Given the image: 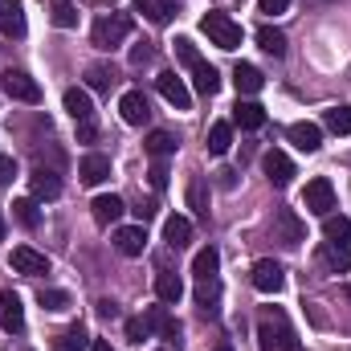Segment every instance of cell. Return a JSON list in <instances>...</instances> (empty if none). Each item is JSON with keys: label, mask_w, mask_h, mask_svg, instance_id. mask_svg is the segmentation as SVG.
I'll list each match as a JSON object with an SVG mask.
<instances>
[{"label": "cell", "mask_w": 351, "mask_h": 351, "mask_svg": "<svg viewBox=\"0 0 351 351\" xmlns=\"http://www.w3.org/2000/svg\"><path fill=\"white\" fill-rule=\"evenodd\" d=\"M156 298L168 302V306H176V302L184 298V282H180V274H172V269H160V274H156Z\"/></svg>", "instance_id": "44dd1931"}, {"label": "cell", "mask_w": 351, "mask_h": 351, "mask_svg": "<svg viewBox=\"0 0 351 351\" xmlns=\"http://www.w3.org/2000/svg\"><path fill=\"white\" fill-rule=\"evenodd\" d=\"M323 237H327V241H348L351 237V221L348 217L327 213V217H323Z\"/></svg>", "instance_id": "836d02e7"}, {"label": "cell", "mask_w": 351, "mask_h": 351, "mask_svg": "<svg viewBox=\"0 0 351 351\" xmlns=\"http://www.w3.org/2000/svg\"><path fill=\"white\" fill-rule=\"evenodd\" d=\"M233 123L241 127V131H258V127H265V106H258V102H241L237 98V106H233Z\"/></svg>", "instance_id": "d6986e66"}, {"label": "cell", "mask_w": 351, "mask_h": 351, "mask_svg": "<svg viewBox=\"0 0 351 351\" xmlns=\"http://www.w3.org/2000/svg\"><path fill=\"white\" fill-rule=\"evenodd\" d=\"M164 241H168V250H184L192 241V221L188 217H168L164 221Z\"/></svg>", "instance_id": "cb8c5ba5"}, {"label": "cell", "mask_w": 351, "mask_h": 351, "mask_svg": "<svg viewBox=\"0 0 351 351\" xmlns=\"http://www.w3.org/2000/svg\"><path fill=\"white\" fill-rule=\"evenodd\" d=\"M258 45H262L265 53L282 58V53H286V33H282V29H269V25H262V29H258Z\"/></svg>", "instance_id": "d6a6232c"}, {"label": "cell", "mask_w": 351, "mask_h": 351, "mask_svg": "<svg viewBox=\"0 0 351 351\" xmlns=\"http://www.w3.org/2000/svg\"><path fill=\"white\" fill-rule=\"evenodd\" d=\"M114 250H119L123 258H139V254L147 250V229H143V225H123V229L114 233Z\"/></svg>", "instance_id": "30bf717a"}, {"label": "cell", "mask_w": 351, "mask_h": 351, "mask_svg": "<svg viewBox=\"0 0 351 351\" xmlns=\"http://www.w3.org/2000/svg\"><path fill=\"white\" fill-rule=\"evenodd\" d=\"M90 339L82 327H66L62 335H53V351H86Z\"/></svg>", "instance_id": "f546056e"}, {"label": "cell", "mask_w": 351, "mask_h": 351, "mask_svg": "<svg viewBox=\"0 0 351 351\" xmlns=\"http://www.w3.org/2000/svg\"><path fill=\"white\" fill-rule=\"evenodd\" d=\"M258 348L262 351H294L298 348V335H294L286 311L265 306L262 315H258Z\"/></svg>", "instance_id": "6da1fadb"}, {"label": "cell", "mask_w": 351, "mask_h": 351, "mask_svg": "<svg viewBox=\"0 0 351 351\" xmlns=\"http://www.w3.org/2000/svg\"><path fill=\"white\" fill-rule=\"evenodd\" d=\"M12 180H16V160L0 156V184H12Z\"/></svg>", "instance_id": "ee69618b"}, {"label": "cell", "mask_w": 351, "mask_h": 351, "mask_svg": "<svg viewBox=\"0 0 351 351\" xmlns=\"http://www.w3.org/2000/svg\"><path fill=\"white\" fill-rule=\"evenodd\" d=\"M262 168H265V180H269L274 188H286V184L294 180V160H290L286 152H278V147L262 156Z\"/></svg>", "instance_id": "52a82bcc"}, {"label": "cell", "mask_w": 351, "mask_h": 351, "mask_svg": "<svg viewBox=\"0 0 351 351\" xmlns=\"http://www.w3.org/2000/svg\"><path fill=\"white\" fill-rule=\"evenodd\" d=\"M0 33L25 37V4L21 0H0Z\"/></svg>", "instance_id": "9a60e30c"}, {"label": "cell", "mask_w": 351, "mask_h": 351, "mask_svg": "<svg viewBox=\"0 0 351 351\" xmlns=\"http://www.w3.org/2000/svg\"><path fill=\"white\" fill-rule=\"evenodd\" d=\"M90 351H110V343L106 339H90Z\"/></svg>", "instance_id": "bcb514c9"}, {"label": "cell", "mask_w": 351, "mask_h": 351, "mask_svg": "<svg viewBox=\"0 0 351 351\" xmlns=\"http://www.w3.org/2000/svg\"><path fill=\"white\" fill-rule=\"evenodd\" d=\"M156 86H160V94L172 102L176 110H192V94H188V86H184V78H176L172 70H168V74H160V78H156Z\"/></svg>", "instance_id": "8fae6325"}, {"label": "cell", "mask_w": 351, "mask_h": 351, "mask_svg": "<svg viewBox=\"0 0 351 351\" xmlns=\"http://www.w3.org/2000/svg\"><path fill=\"white\" fill-rule=\"evenodd\" d=\"M49 21H53L58 29H74V25H78V8H74L70 0H49Z\"/></svg>", "instance_id": "4dcf8cb0"}, {"label": "cell", "mask_w": 351, "mask_h": 351, "mask_svg": "<svg viewBox=\"0 0 351 351\" xmlns=\"http://www.w3.org/2000/svg\"><path fill=\"white\" fill-rule=\"evenodd\" d=\"M0 90H4L8 98H16V102H29V106L41 102V86H37L25 70H4V74H0Z\"/></svg>", "instance_id": "277c9868"}, {"label": "cell", "mask_w": 351, "mask_h": 351, "mask_svg": "<svg viewBox=\"0 0 351 351\" xmlns=\"http://www.w3.org/2000/svg\"><path fill=\"white\" fill-rule=\"evenodd\" d=\"M131 29H135L131 12H106V16H98V21H94L90 41H94L98 49H114V45H123V41L131 37Z\"/></svg>", "instance_id": "7a4b0ae2"}, {"label": "cell", "mask_w": 351, "mask_h": 351, "mask_svg": "<svg viewBox=\"0 0 351 351\" xmlns=\"http://www.w3.org/2000/svg\"><path fill=\"white\" fill-rule=\"evenodd\" d=\"M0 327H4L8 335L25 331V306H21L16 294H0Z\"/></svg>", "instance_id": "e0dca14e"}, {"label": "cell", "mask_w": 351, "mask_h": 351, "mask_svg": "<svg viewBox=\"0 0 351 351\" xmlns=\"http://www.w3.org/2000/svg\"><path fill=\"white\" fill-rule=\"evenodd\" d=\"M131 8H135V12H143L152 25H168V21L176 16V0H135Z\"/></svg>", "instance_id": "7402d4cb"}, {"label": "cell", "mask_w": 351, "mask_h": 351, "mask_svg": "<svg viewBox=\"0 0 351 351\" xmlns=\"http://www.w3.org/2000/svg\"><path fill=\"white\" fill-rule=\"evenodd\" d=\"M78 139H82V143L94 139V119H90V123H78Z\"/></svg>", "instance_id": "f6af8a7d"}, {"label": "cell", "mask_w": 351, "mask_h": 351, "mask_svg": "<svg viewBox=\"0 0 351 351\" xmlns=\"http://www.w3.org/2000/svg\"><path fill=\"white\" fill-rule=\"evenodd\" d=\"M323 123H327V131H335V135H351V106H331V110L323 114Z\"/></svg>", "instance_id": "e575fe53"}, {"label": "cell", "mask_w": 351, "mask_h": 351, "mask_svg": "<svg viewBox=\"0 0 351 351\" xmlns=\"http://www.w3.org/2000/svg\"><path fill=\"white\" fill-rule=\"evenodd\" d=\"M250 282H254V290H262V294H278L282 282H286V269L274 262V258H262V262H254V269H250Z\"/></svg>", "instance_id": "8992f818"}, {"label": "cell", "mask_w": 351, "mask_h": 351, "mask_svg": "<svg viewBox=\"0 0 351 351\" xmlns=\"http://www.w3.org/2000/svg\"><path fill=\"white\" fill-rule=\"evenodd\" d=\"M274 225H278V237L286 241V245H298V241H306V225L290 213V208H278L274 213Z\"/></svg>", "instance_id": "2e32d148"}, {"label": "cell", "mask_w": 351, "mask_h": 351, "mask_svg": "<svg viewBox=\"0 0 351 351\" xmlns=\"http://www.w3.org/2000/svg\"><path fill=\"white\" fill-rule=\"evenodd\" d=\"M106 176H110V160H106L102 152L82 156V164H78V180H82V184H102Z\"/></svg>", "instance_id": "ac0fdd59"}, {"label": "cell", "mask_w": 351, "mask_h": 351, "mask_svg": "<svg viewBox=\"0 0 351 351\" xmlns=\"http://www.w3.org/2000/svg\"><path fill=\"white\" fill-rule=\"evenodd\" d=\"M233 147V127L229 123H213V131H208V152L213 156H225Z\"/></svg>", "instance_id": "1f68e13d"}, {"label": "cell", "mask_w": 351, "mask_h": 351, "mask_svg": "<svg viewBox=\"0 0 351 351\" xmlns=\"http://www.w3.org/2000/svg\"><path fill=\"white\" fill-rule=\"evenodd\" d=\"M62 102H66V110H70V119H74V123H90V119H94V102H90V94L86 90H66V98H62Z\"/></svg>", "instance_id": "603a6c76"}, {"label": "cell", "mask_w": 351, "mask_h": 351, "mask_svg": "<svg viewBox=\"0 0 351 351\" xmlns=\"http://www.w3.org/2000/svg\"><path fill=\"white\" fill-rule=\"evenodd\" d=\"M176 58H180L184 66H200V53H196L192 37H176Z\"/></svg>", "instance_id": "f35d334b"}, {"label": "cell", "mask_w": 351, "mask_h": 351, "mask_svg": "<svg viewBox=\"0 0 351 351\" xmlns=\"http://www.w3.org/2000/svg\"><path fill=\"white\" fill-rule=\"evenodd\" d=\"M286 8H290V0H258V12H265V16H278Z\"/></svg>", "instance_id": "7bdbcfd3"}, {"label": "cell", "mask_w": 351, "mask_h": 351, "mask_svg": "<svg viewBox=\"0 0 351 351\" xmlns=\"http://www.w3.org/2000/svg\"><path fill=\"white\" fill-rule=\"evenodd\" d=\"M176 147H180V139H176L172 131H152V135H147V143H143V152H147L152 160H168Z\"/></svg>", "instance_id": "484cf974"}, {"label": "cell", "mask_w": 351, "mask_h": 351, "mask_svg": "<svg viewBox=\"0 0 351 351\" xmlns=\"http://www.w3.org/2000/svg\"><path fill=\"white\" fill-rule=\"evenodd\" d=\"M233 86H237V94H258V90L265 86V78H262V70H258V66L241 62V66L233 70Z\"/></svg>", "instance_id": "d4e9b609"}, {"label": "cell", "mask_w": 351, "mask_h": 351, "mask_svg": "<svg viewBox=\"0 0 351 351\" xmlns=\"http://www.w3.org/2000/svg\"><path fill=\"white\" fill-rule=\"evenodd\" d=\"M119 110H123V123H131V127H143V123L152 119V106H147L143 90H127V94L119 98Z\"/></svg>", "instance_id": "9c48e42d"}, {"label": "cell", "mask_w": 351, "mask_h": 351, "mask_svg": "<svg viewBox=\"0 0 351 351\" xmlns=\"http://www.w3.org/2000/svg\"><path fill=\"white\" fill-rule=\"evenodd\" d=\"M188 204H192L200 217H208V196H204V180H200V176H192V184H188Z\"/></svg>", "instance_id": "8d00e7d4"}, {"label": "cell", "mask_w": 351, "mask_h": 351, "mask_svg": "<svg viewBox=\"0 0 351 351\" xmlns=\"http://www.w3.org/2000/svg\"><path fill=\"white\" fill-rule=\"evenodd\" d=\"M37 302H41L45 311H66V306H70V294H66V290H41Z\"/></svg>", "instance_id": "74e56055"}, {"label": "cell", "mask_w": 351, "mask_h": 351, "mask_svg": "<svg viewBox=\"0 0 351 351\" xmlns=\"http://www.w3.org/2000/svg\"><path fill=\"white\" fill-rule=\"evenodd\" d=\"M156 58V49H152V41H139L135 49H131V66H147Z\"/></svg>", "instance_id": "60d3db41"}, {"label": "cell", "mask_w": 351, "mask_h": 351, "mask_svg": "<svg viewBox=\"0 0 351 351\" xmlns=\"http://www.w3.org/2000/svg\"><path fill=\"white\" fill-rule=\"evenodd\" d=\"M302 208L315 213V217H327V213L335 208V188H331L327 176H319V180L306 184V192H302Z\"/></svg>", "instance_id": "5b68a950"}, {"label": "cell", "mask_w": 351, "mask_h": 351, "mask_svg": "<svg viewBox=\"0 0 351 351\" xmlns=\"http://www.w3.org/2000/svg\"><path fill=\"white\" fill-rule=\"evenodd\" d=\"M217 351H233V348H217Z\"/></svg>", "instance_id": "c3c4849f"}, {"label": "cell", "mask_w": 351, "mask_h": 351, "mask_svg": "<svg viewBox=\"0 0 351 351\" xmlns=\"http://www.w3.org/2000/svg\"><path fill=\"white\" fill-rule=\"evenodd\" d=\"M90 213H94V221H98V225H114V221L127 213V204H123V196H114V192H102V196H94Z\"/></svg>", "instance_id": "4fadbf2b"}, {"label": "cell", "mask_w": 351, "mask_h": 351, "mask_svg": "<svg viewBox=\"0 0 351 351\" xmlns=\"http://www.w3.org/2000/svg\"><path fill=\"white\" fill-rule=\"evenodd\" d=\"M217 265H221V254L208 245V250H200L196 254V262H192V274H196V282H208V278H217Z\"/></svg>", "instance_id": "f1b7e54d"}, {"label": "cell", "mask_w": 351, "mask_h": 351, "mask_svg": "<svg viewBox=\"0 0 351 351\" xmlns=\"http://www.w3.org/2000/svg\"><path fill=\"white\" fill-rule=\"evenodd\" d=\"M12 269L25 274V278H41V274H49V258L37 254V250H29V245H16L12 250Z\"/></svg>", "instance_id": "ba28073f"}, {"label": "cell", "mask_w": 351, "mask_h": 351, "mask_svg": "<svg viewBox=\"0 0 351 351\" xmlns=\"http://www.w3.org/2000/svg\"><path fill=\"white\" fill-rule=\"evenodd\" d=\"M86 86L106 94V90L114 86V70H110V66H102V62H98V66H90V70H86Z\"/></svg>", "instance_id": "d590c367"}, {"label": "cell", "mask_w": 351, "mask_h": 351, "mask_svg": "<svg viewBox=\"0 0 351 351\" xmlns=\"http://www.w3.org/2000/svg\"><path fill=\"white\" fill-rule=\"evenodd\" d=\"M0 241H4V213H0Z\"/></svg>", "instance_id": "7dc6e473"}, {"label": "cell", "mask_w": 351, "mask_h": 351, "mask_svg": "<svg viewBox=\"0 0 351 351\" xmlns=\"http://www.w3.org/2000/svg\"><path fill=\"white\" fill-rule=\"evenodd\" d=\"M200 29L208 33V41L217 49H237L241 45V25L229 16V12H204L200 16Z\"/></svg>", "instance_id": "3957f363"}, {"label": "cell", "mask_w": 351, "mask_h": 351, "mask_svg": "<svg viewBox=\"0 0 351 351\" xmlns=\"http://www.w3.org/2000/svg\"><path fill=\"white\" fill-rule=\"evenodd\" d=\"M192 82H196V90H200L204 98H213V94L221 90V74H217L208 62H200V66H192Z\"/></svg>", "instance_id": "4316f807"}, {"label": "cell", "mask_w": 351, "mask_h": 351, "mask_svg": "<svg viewBox=\"0 0 351 351\" xmlns=\"http://www.w3.org/2000/svg\"><path fill=\"white\" fill-rule=\"evenodd\" d=\"M12 217H16L25 229H37V225H41V208H37V200H33V196L12 200Z\"/></svg>", "instance_id": "83f0119b"}, {"label": "cell", "mask_w": 351, "mask_h": 351, "mask_svg": "<svg viewBox=\"0 0 351 351\" xmlns=\"http://www.w3.org/2000/svg\"><path fill=\"white\" fill-rule=\"evenodd\" d=\"M319 262L327 265L331 274H348V269H351L348 241H323V245H319Z\"/></svg>", "instance_id": "7c38bea8"}, {"label": "cell", "mask_w": 351, "mask_h": 351, "mask_svg": "<svg viewBox=\"0 0 351 351\" xmlns=\"http://www.w3.org/2000/svg\"><path fill=\"white\" fill-rule=\"evenodd\" d=\"M152 188H156V192H164V188H168V164H164V160H156V164H152Z\"/></svg>", "instance_id": "b9f144b4"}, {"label": "cell", "mask_w": 351, "mask_h": 351, "mask_svg": "<svg viewBox=\"0 0 351 351\" xmlns=\"http://www.w3.org/2000/svg\"><path fill=\"white\" fill-rule=\"evenodd\" d=\"M29 188H33V200H58L62 196V180H58V172H49V168H33Z\"/></svg>", "instance_id": "5bb4252c"}, {"label": "cell", "mask_w": 351, "mask_h": 351, "mask_svg": "<svg viewBox=\"0 0 351 351\" xmlns=\"http://www.w3.org/2000/svg\"><path fill=\"white\" fill-rule=\"evenodd\" d=\"M290 143H294L298 152H319V147H323V127H315V123H294V127H290Z\"/></svg>", "instance_id": "ffe728a7"}, {"label": "cell", "mask_w": 351, "mask_h": 351, "mask_svg": "<svg viewBox=\"0 0 351 351\" xmlns=\"http://www.w3.org/2000/svg\"><path fill=\"white\" fill-rule=\"evenodd\" d=\"M127 339H131V343H143V339H152V331H147L143 315H139V319H127Z\"/></svg>", "instance_id": "ab89813d"}]
</instances>
